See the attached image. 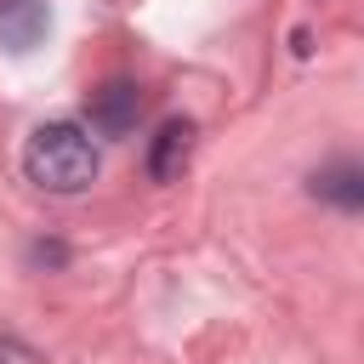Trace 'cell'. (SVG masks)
Here are the masks:
<instances>
[{
	"label": "cell",
	"mask_w": 364,
	"mask_h": 364,
	"mask_svg": "<svg viewBox=\"0 0 364 364\" xmlns=\"http://www.w3.org/2000/svg\"><path fill=\"white\" fill-rule=\"evenodd\" d=\"M23 171L34 188L46 193H80L97 182V142L85 136V125L74 119H51V125H34L28 148H23Z\"/></svg>",
	"instance_id": "1"
},
{
	"label": "cell",
	"mask_w": 364,
	"mask_h": 364,
	"mask_svg": "<svg viewBox=\"0 0 364 364\" xmlns=\"http://www.w3.org/2000/svg\"><path fill=\"white\" fill-rule=\"evenodd\" d=\"M85 119L97 136H131L142 119V85L136 80H102L85 97Z\"/></svg>",
	"instance_id": "2"
},
{
	"label": "cell",
	"mask_w": 364,
	"mask_h": 364,
	"mask_svg": "<svg viewBox=\"0 0 364 364\" xmlns=\"http://www.w3.org/2000/svg\"><path fill=\"white\" fill-rule=\"evenodd\" d=\"M188 154H193V125L188 119H165L154 131V142H148V176L154 182H176L182 165H188Z\"/></svg>",
	"instance_id": "3"
},
{
	"label": "cell",
	"mask_w": 364,
	"mask_h": 364,
	"mask_svg": "<svg viewBox=\"0 0 364 364\" xmlns=\"http://www.w3.org/2000/svg\"><path fill=\"white\" fill-rule=\"evenodd\" d=\"M307 188H313L318 199H330L336 210H364V171H358L353 159H336V165L313 171Z\"/></svg>",
	"instance_id": "4"
},
{
	"label": "cell",
	"mask_w": 364,
	"mask_h": 364,
	"mask_svg": "<svg viewBox=\"0 0 364 364\" xmlns=\"http://www.w3.org/2000/svg\"><path fill=\"white\" fill-rule=\"evenodd\" d=\"M46 28H51V17H46V6H34V0H17V6L0 17V40H6V51H34Z\"/></svg>",
	"instance_id": "5"
}]
</instances>
